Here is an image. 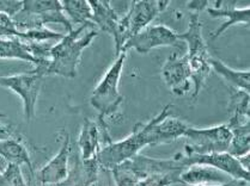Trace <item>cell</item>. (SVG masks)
<instances>
[{
    "mask_svg": "<svg viewBox=\"0 0 250 186\" xmlns=\"http://www.w3.org/2000/svg\"><path fill=\"white\" fill-rule=\"evenodd\" d=\"M92 186H96V185H92Z\"/></svg>",
    "mask_w": 250,
    "mask_h": 186,
    "instance_id": "obj_32",
    "label": "cell"
},
{
    "mask_svg": "<svg viewBox=\"0 0 250 186\" xmlns=\"http://www.w3.org/2000/svg\"><path fill=\"white\" fill-rule=\"evenodd\" d=\"M201 11H191L189 17V24L187 30L183 34H177L181 41L187 43L188 52L186 54L188 65H189L191 84H193V94L191 97L196 98L201 89L204 87L205 81L211 74V55H209L207 44L203 36V24L200 22Z\"/></svg>",
    "mask_w": 250,
    "mask_h": 186,
    "instance_id": "obj_2",
    "label": "cell"
},
{
    "mask_svg": "<svg viewBox=\"0 0 250 186\" xmlns=\"http://www.w3.org/2000/svg\"><path fill=\"white\" fill-rule=\"evenodd\" d=\"M92 11V23L101 31L108 34L114 38L118 37L119 16L108 0H87Z\"/></svg>",
    "mask_w": 250,
    "mask_h": 186,
    "instance_id": "obj_17",
    "label": "cell"
},
{
    "mask_svg": "<svg viewBox=\"0 0 250 186\" xmlns=\"http://www.w3.org/2000/svg\"><path fill=\"white\" fill-rule=\"evenodd\" d=\"M12 19L22 33L46 28L50 23L61 24L67 33L73 30L59 0H23L22 10Z\"/></svg>",
    "mask_w": 250,
    "mask_h": 186,
    "instance_id": "obj_4",
    "label": "cell"
},
{
    "mask_svg": "<svg viewBox=\"0 0 250 186\" xmlns=\"http://www.w3.org/2000/svg\"><path fill=\"white\" fill-rule=\"evenodd\" d=\"M230 103H229V111L232 115H239L249 117L250 112V94L249 92L230 87Z\"/></svg>",
    "mask_w": 250,
    "mask_h": 186,
    "instance_id": "obj_24",
    "label": "cell"
},
{
    "mask_svg": "<svg viewBox=\"0 0 250 186\" xmlns=\"http://www.w3.org/2000/svg\"><path fill=\"white\" fill-rule=\"evenodd\" d=\"M228 175L211 166L193 165L181 173V183L183 185H219L228 183Z\"/></svg>",
    "mask_w": 250,
    "mask_h": 186,
    "instance_id": "obj_18",
    "label": "cell"
},
{
    "mask_svg": "<svg viewBox=\"0 0 250 186\" xmlns=\"http://www.w3.org/2000/svg\"><path fill=\"white\" fill-rule=\"evenodd\" d=\"M63 140L60 146V149L42 167L37 173V180L42 186L57 185L62 182L68 173L71 156V139L68 132L62 131Z\"/></svg>",
    "mask_w": 250,
    "mask_h": 186,
    "instance_id": "obj_12",
    "label": "cell"
},
{
    "mask_svg": "<svg viewBox=\"0 0 250 186\" xmlns=\"http://www.w3.org/2000/svg\"><path fill=\"white\" fill-rule=\"evenodd\" d=\"M86 29L87 26H78L71 33L63 35L57 43L50 46L48 52L46 76L59 75L67 79L76 78L82 54L98 36L96 30H90L81 36Z\"/></svg>",
    "mask_w": 250,
    "mask_h": 186,
    "instance_id": "obj_1",
    "label": "cell"
},
{
    "mask_svg": "<svg viewBox=\"0 0 250 186\" xmlns=\"http://www.w3.org/2000/svg\"><path fill=\"white\" fill-rule=\"evenodd\" d=\"M23 7V0H0V13L13 18L17 13L21 12Z\"/></svg>",
    "mask_w": 250,
    "mask_h": 186,
    "instance_id": "obj_28",
    "label": "cell"
},
{
    "mask_svg": "<svg viewBox=\"0 0 250 186\" xmlns=\"http://www.w3.org/2000/svg\"><path fill=\"white\" fill-rule=\"evenodd\" d=\"M0 186H28L21 167L7 164L6 168L0 171Z\"/></svg>",
    "mask_w": 250,
    "mask_h": 186,
    "instance_id": "obj_26",
    "label": "cell"
},
{
    "mask_svg": "<svg viewBox=\"0 0 250 186\" xmlns=\"http://www.w3.org/2000/svg\"><path fill=\"white\" fill-rule=\"evenodd\" d=\"M180 171L164 172V173H153L146 175L145 178L138 180L137 186H171L181 183Z\"/></svg>",
    "mask_w": 250,
    "mask_h": 186,
    "instance_id": "obj_25",
    "label": "cell"
},
{
    "mask_svg": "<svg viewBox=\"0 0 250 186\" xmlns=\"http://www.w3.org/2000/svg\"><path fill=\"white\" fill-rule=\"evenodd\" d=\"M100 169L97 159L82 160L79 154L71 151L67 177L55 186H92L97 182Z\"/></svg>",
    "mask_w": 250,
    "mask_h": 186,
    "instance_id": "obj_15",
    "label": "cell"
},
{
    "mask_svg": "<svg viewBox=\"0 0 250 186\" xmlns=\"http://www.w3.org/2000/svg\"><path fill=\"white\" fill-rule=\"evenodd\" d=\"M4 117H5L4 113H1V112H0V118H4Z\"/></svg>",
    "mask_w": 250,
    "mask_h": 186,
    "instance_id": "obj_31",
    "label": "cell"
},
{
    "mask_svg": "<svg viewBox=\"0 0 250 186\" xmlns=\"http://www.w3.org/2000/svg\"><path fill=\"white\" fill-rule=\"evenodd\" d=\"M15 136V130L11 126L0 124V140H6Z\"/></svg>",
    "mask_w": 250,
    "mask_h": 186,
    "instance_id": "obj_29",
    "label": "cell"
},
{
    "mask_svg": "<svg viewBox=\"0 0 250 186\" xmlns=\"http://www.w3.org/2000/svg\"><path fill=\"white\" fill-rule=\"evenodd\" d=\"M235 1L231 2V5H227L225 7H207V12L211 17L213 18H220L224 17L227 18L224 23L215 30L213 34V38H217L220 35L225 33L230 26L236 25V24H243V25H249L250 22V6L242 7V9H237L235 7Z\"/></svg>",
    "mask_w": 250,
    "mask_h": 186,
    "instance_id": "obj_19",
    "label": "cell"
},
{
    "mask_svg": "<svg viewBox=\"0 0 250 186\" xmlns=\"http://www.w3.org/2000/svg\"><path fill=\"white\" fill-rule=\"evenodd\" d=\"M0 58L22 60L35 65V68H40L42 66L41 61L34 56L29 42L17 37L0 38Z\"/></svg>",
    "mask_w": 250,
    "mask_h": 186,
    "instance_id": "obj_21",
    "label": "cell"
},
{
    "mask_svg": "<svg viewBox=\"0 0 250 186\" xmlns=\"http://www.w3.org/2000/svg\"><path fill=\"white\" fill-rule=\"evenodd\" d=\"M195 186H249V182H244V180H235L231 179L229 180L225 184L219 185H195Z\"/></svg>",
    "mask_w": 250,
    "mask_h": 186,
    "instance_id": "obj_30",
    "label": "cell"
},
{
    "mask_svg": "<svg viewBox=\"0 0 250 186\" xmlns=\"http://www.w3.org/2000/svg\"><path fill=\"white\" fill-rule=\"evenodd\" d=\"M0 156L7 164L16 165L20 167L25 165L30 169L31 173H34L30 154L20 137L13 136L6 140H0Z\"/></svg>",
    "mask_w": 250,
    "mask_h": 186,
    "instance_id": "obj_20",
    "label": "cell"
},
{
    "mask_svg": "<svg viewBox=\"0 0 250 186\" xmlns=\"http://www.w3.org/2000/svg\"><path fill=\"white\" fill-rule=\"evenodd\" d=\"M162 78L171 92L176 95H185L191 89V76L187 57H180L176 53L167 58L162 68Z\"/></svg>",
    "mask_w": 250,
    "mask_h": 186,
    "instance_id": "obj_13",
    "label": "cell"
},
{
    "mask_svg": "<svg viewBox=\"0 0 250 186\" xmlns=\"http://www.w3.org/2000/svg\"><path fill=\"white\" fill-rule=\"evenodd\" d=\"M170 1L167 0H135L131 1L129 9L126 15L119 20L118 37L115 42L116 54L121 53L124 44L147 28L153 19H156L164 10L167 9Z\"/></svg>",
    "mask_w": 250,
    "mask_h": 186,
    "instance_id": "obj_6",
    "label": "cell"
},
{
    "mask_svg": "<svg viewBox=\"0 0 250 186\" xmlns=\"http://www.w3.org/2000/svg\"><path fill=\"white\" fill-rule=\"evenodd\" d=\"M172 105L167 104L162 109L155 118L153 123V136H155V146L161 143H169L172 141L185 136L188 129V124L182 119L172 117Z\"/></svg>",
    "mask_w": 250,
    "mask_h": 186,
    "instance_id": "obj_14",
    "label": "cell"
},
{
    "mask_svg": "<svg viewBox=\"0 0 250 186\" xmlns=\"http://www.w3.org/2000/svg\"><path fill=\"white\" fill-rule=\"evenodd\" d=\"M113 142L109 135L107 123L101 119L84 118L78 137L79 155L82 160H91L104 146Z\"/></svg>",
    "mask_w": 250,
    "mask_h": 186,
    "instance_id": "obj_11",
    "label": "cell"
},
{
    "mask_svg": "<svg viewBox=\"0 0 250 186\" xmlns=\"http://www.w3.org/2000/svg\"><path fill=\"white\" fill-rule=\"evenodd\" d=\"M177 33L167 25H148L139 34L129 38L122 47L121 53L134 49L139 54H147L158 47H171L179 44ZM120 53V54H121Z\"/></svg>",
    "mask_w": 250,
    "mask_h": 186,
    "instance_id": "obj_9",
    "label": "cell"
},
{
    "mask_svg": "<svg viewBox=\"0 0 250 186\" xmlns=\"http://www.w3.org/2000/svg\"><path fill=\"white\" fill-rule=\"evenodd\" d=\"M183 137L190 141L189 145L185 146V153H225L231 142V132L227 124L203 129L188 127Z\"/></svg>",
    "mask_w": 250,
    "mask_h": 186,
    "instance_id": "obj_8",
    "label": "cell"
},
{
    "mask_svg": "<svg viewBox=\"0 0 250 186\" xmlns=\"http://www.w3.org/2000/svg\"><path fill=\"white\" fill-rule=\"evenodd\" d=\"M43 79V74L34 70L28 73L0 76V86L11 90L22 99L24 117L28 122L35 117L37 99L41 92Z\"/></svg>",
    "mask_w": 250,
    "mask_h": 186,
    "instance_id": "obj_7",
    "label": "cell"
},
{
    "mask_svg": "<svg viewBox=\"0 0 250 186\" xmlns=\"http://www.w3.org/2000/svg\"><path fill=\"white\" fill-rule=\"evenodd\" d=\"M227 127L231 132V142L228 153L239 158L249 154L250 149V118L232 115Z\"/></svg>",
    "mask_w": 250,
    "mask_h": 186,
    "instance_id": "obj_16",
    "label": "cell"
},
{
    "mask_svg": "<svg viewBox=\"0 0 250 186\" xmlns=\"http://www.w3.org/2000/svg\"><path fill=\"white\" fill-rule=\"evenodd\" d=\"M63 13L68 20L72 23L79 24V26L84 25L87 28H92V11L87 0H62Z\"/></svg>",
    "mask_w": 250,
    "mask_h": 186,
    "instance_id": "obj_23",
    "label": "cell"
},
{
    "mask_svg": "<svg viewBox=\"0 0 250 186\" xmlns=\"http://www.w3.org/2000/svg\"><path fill=\"white\" fill-rule=\"evenodd\" d=\"M209 65H211V68L214 70L215 73L219 74L224 80L230 82L231 87H235V89L242 90V91L246 92L250 91V75L248 70H233V68L225 65L223 61L214 57H211Z\"/></svg>",
    "mask_w": 250,
    "mask_h": 186,
    "instance_id": "obj_22",
    "label": "cell"
},
{
    "mask_svg": "<svg viewBox=\"0 0 250 186\" xmlns=\"http://www.w3.org/2000/svg\"><path fill=\"white\" fill-rule=\"evenodd\" d=\"M153 123L155 118L150 119L146 123L139 122L133 127L131 134L124 140L110 142L104 146L96 158L101 168L111 171L114 167L138 155L140 150L147 146H155Z\"/></svg>",
    "mask_w": 250,
    "mask_h": 186,
    "instance_id": "obj_3",
    "label": "cell"
},
{
    "mask_svg": "<svg viewBox=\"0 0 250 186\" xmlns=\"http://www.w3.org/2000/svg\"><path fill=\"white\" fill-rule=\"evenodd\" d=\"M186 166L189 167L193 165H205L211 166L218 171L223 172L231 179L244 180L249 182V169H246L239 163L238 158L231 155L230 153H209V154H195V153H182Z\"/></svg>",
    "mask_w": 250,
    "mask_h": 186,
    "instance_id": "obj_10",
    "label": "cell"
},
{
    "mask_svg": "<svg viewBox=\"0 0 250 186\" xmlns=\"http://www.w3.org/2000/svg\"><path fill=\"white\" fill-rule=\"evenodd\" d=\"M110 172L113 174L114 180H115L116 186H137L138 180H139L137 175L133 173L132 169L129 168L126 161L120 164L119 166L114 167Z\"/></svg>",
    "mask_w": 250,
    "mask_h": 186,
    "instance_id": "obj_27",
    "label": "cell"
},
{
    "mask_svg": "<svg viewBox=\"0 0 250 186\" xmlns=\"http://www.w3.org/2000/svg\"><path fill=\"white\" fill-rule=\"evenodd\" d=\"M126 57V53H121L118 55L97 86L95 87L90 98V103L92 108L98 111L97 118L101 121L105 122L107 117L115 115L124 103V95L119 91V85Z\"/></svg>",
    "mask_w": 250,
    "mask_h": 186,
    "instance_id": "obj_5",
    "label": "cell"
}]
</instances>
